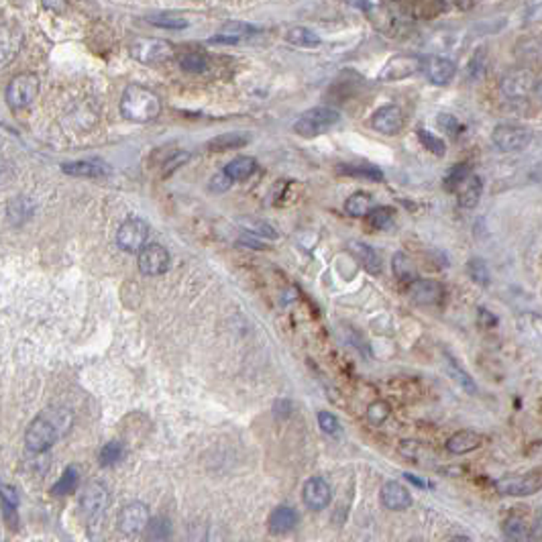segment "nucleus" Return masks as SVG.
I'll return each mask as SVG.
<instances>
[{
	"mask_svg": "<svg viewBox=\"0 0 542 542\" xmlns=\"http://www.w3.org/2000/svg\"><path fill=\"white\" fill-rule=\"evenodd\" d=\"M436 125H439V128H442L449 137H459V135L465 131V127L456 121V116H453V114L449 113L439 114V116H436Z\"/></svg>",
	"mask_w": 542,
	"mask_h": 542,
	"instance_id": "45",
	"label": "nucleus"
},
{
	"mask_svg": "<svg viewBox=\"0 0 542 542\" xmlns=\"http://www.w3.org/2000/svg\"><path fill=\"white\" fill-rule=\"evenodd\" d=\"M257 171V161L253 157H237V159H232L230 163H227V168L223 170V173L227 175L230 182H235V180H247V178H251L253 173Z\"/></svg>",
	"mask_w": 542,
	"mask_h": 542,
	"instance_id": "27",
	"label": "nucleus"
},
{
	"mask_svg": "<svg viewBox=\"0 0 542 542\" xmlns=\"http://www.w3.org/2000/svg\"><path fill=\"white\" fill-rule=\"evenodd\" d=\"M161 113V100L153 90L139 84L125 88L121 98V114L131 123H151Z\"/></svg>",
	"mask_w": 542,
	"mask_h": 542,
	"instance_id": "2",
	"label": "nucleus"
},
{
	"mask_svg": "<svg viewBox=\"0 0 542 542\" xmlns=\"http://www.w3.org/2000/svg\"><path fill=\"white\" fill-rule=\"evenodd\" d=\"M365 218L369 220V225L373 228H389L394 225V208H389V206L371 208Z\"/></svg>",
	"mask_w": 542,
	"mask_h": 542,
	"instance_id": "41",
	"label": "nucleus"
},
{
	"mask_svg": "<svg viewBox=\"0 0 542 542\" xmlns=\"http://www.w3.org/2000/svg\"><path fill=\"white\" fill-rule=\"evenodd\" d=\"M337 171L341 175L349 178H359V180H371V182H384V171L377 165L367 163V161H355V163H341L337 165Z\"/></svg>",
	"mask_w": 542,
	"mask_h": 542,
	"instance_id": "24",
	"label": "nucleus"
},
{
	"mask_svg": "<svg viewBox=\"0 0 542 542\" xmlns=\"http://www.w3.org/2000/svg\"><path fill=\"white\" fill-rule=\"evenodd\" d=\"M285 39L292 43V45H298V47H308V49H312V47H318L320 45V37L310 31V29L306 27H294L287 31V35H285Z\"/></svg>",
	"mask_w": 542,
	"mask_h": 542,
	"instance_id": "34",
	"label": "nucleus"
},
{
	"mask_svg": "<svg viewBox=\"0 0 542 542\" xmlns=\"http://www.w3.org/2000/svg\"><path fill=\"white\" fill-rule=\"evenodd\" d=\"M471 175V165L469 163H459L455 168H451L449 173L444 175V182H442V188L446 192H456L461 185L465 184V180Z\"/></svg>",
	"mask_w": 542,
	"mask_h": 542,
	"instance_id": "36",
	"label": "nucleus"
},
{
	"mask_svg": "<svg viewBox=\"0 0 542 542\" xmlns=\"http://www.w3.org/2000/svg\"><path fill=\"white\" fill-rule=\"evenodd\" d=\"M382 503L392 512H404L412 506V496L408 487H404L398 481H387L382 487Z\"/></svg>",
	"mask_w": 542,
	"mask_h": 542,
	"instance_id": "19",
	"label": "nucleus"
},
{
	"mask_svg": "<svg viewBox=\"0 0 542 542\" xmlns=\"http://www.w3.org/2000/svg\"><path fill=\"white\" fill-rule=\"evenodd\" d=\"M422 68V59L418 56H406L399 53L387 59V63L384 66V70L379 71V80L382 82H398V80H406L414 73H418Z\"/></svg>",
	"mask_w": 542,
	"mask_h": 542,
	"instance_id": "12",
	"label": "nucleus"
},
{
	"mask_svg": "<svg viewBox=\"0 0 542 542\" xmlns=\"http://www.w3.org/2000/svg\"><path fill=\"white\" fill-rule=\"evenodd\" d=\"M149 237V227L141 218H128L125 220L118 232H116V245L127 251V253H137L141 251Z\"/></svg>",
	"mask_w": 542,
	"mask_h": 542,
	"instance_id": "11",
	"label": "nucleus"
},
{
	"mask_svg": "<svg viewBox=\"0 0 542 542\" xmlns=\"http://www.w3.org/2000/svg\"><path fill=\"white\" fill-rule=\"evenodd\" d=\"M245 228L247 230H251V232H255V235H261V237H267V239H277V232H275V228L267 225L265 220H255V218H251V220H245Z\"/></svg>",
	"mask_w": 542,
	"mask_h": 542,
	"instance_id": "49",
	"label": "nucleus"
},
{
	"mask_svg": "<svg viewBox=\"0 0 542 542\" xmlns=\"http://www.w3.org/2000/svg\"><path fill=\"white\" fill-rule=\"evenodd\" d=\"M247 143H249L247 133H225V135L210 139L206 143V147H208V151H230V149L245 147Z\"/></svg>",
	"mask_w": 542,
	"mask_h": 542,
	"instance_id": "29",
	"label": "nucleus"
},
{
	"mask_svg": "<svg viewBox=\"0 0 542 542\" xmlns=\"http://www.w3.org/2000/svg\"><path fill=\"white\" fill-rule=\"evenodd\" d=\"M302 499H304L306 508H310L314 512L324 510L330 503V499H332V491H330V485L327 484V479L324 477H310L302 487Z\"/></svg>",
	"mask_w": 542,
	"mask_h": 542,
	"instance_id": "15",
	"label": "nucleus"
},
{
	"mask_svg": "<svg viewBox=\"0 0 542 542\" xmlns=\"http://www.w3.org/2000/svg\"><path fill=\"white\" fill-rule=\"evenodd\" d=\"M39 92V78L35 73H19L6 86V104L13 111L27 108Z\"/></svg>",
	"mask_w": 542,
	"mask_h": 542,
	"instance_id": "9",
	"label": "nucleus"
},
{
	"mask_svg": "<svg viewBox=\"0 0 542 542\" xmlns=\"http://www.w3.org/2000/svg\"><path fill=\"white\" fill-rule=\"evenodd\" d=\"M180 68L188 73H202L208 70V57L200 51H185L180 56Z\"/></svg>",
	"mask_w": 542,
	"mask_h": 542,
	"instance_id": "39",
	"label": "nucleus"
},
{
	"mask_svg": "<svg viewBox=\"0 0 542 542\" xmlns=\"http://www.w3.org/2000/svg\"><path fill=\"white\" fill-rule=\"evenodd\" d=\"M467 273H469V277L475 282V284H479V285L489 284V270H487V265H485L484 259H479V257H473V259H469V263H467Z\"/></svg>",
	"mask_w": 542,
	"mask_h": 542,
	"instance_id": "44",
	"label": "nucleus"
},
{
	"mask_svg": "<svg viewBox=\"0 0 542 542\" xmlns=\"http://www.w3.org/2000/svg\"><path fill=\"white\" fill-rule=\"evenodd\" d=\"M392 267H394L396 277L402 280V282H416V267H414V261L406 255V253H396L394 259H392Z\"/></svg>",
	"mask_w": 542,
	"mask_h": 542,
	"instance_id": "37",
	"label": "nucleus"
},
{
	"mask_svg": "<svg viewBox=\"0 0 542 542\" xmlns=\"http://www.w3.org/2000/svg\"><path fill=\"white\" fill-rule=\"evenodd\" d=\"M33 202L27 198V196H21V198H14L9 202L6 206V216L11 220V225L19 227V225H25L29 218L33 216Z\"/></svg>",
	"mask_w": 542,
	"mask_h": 542,
	"instance_id": "28",
	"label": "nucleus"
},
{
	"mask_svg": "<svg viewBox=\"0 0 542 542\" xmlns=\"http://www.w3.org/2000/svg\"><path fill=\"white\" fill-rule=\"evenodd\" d=\"M371 127L382 135H398L404 127V113L396 104H385L371 116Z\"/></svg>",
	"mask_w": 542,
	"mask_h": 542,
	"instance_id": "16",
	"label": "nucleus"
},
{
	"mask_svg": "<svg viewBox=\"0 0 542 542\" xmlns=\"http://www.w3.org/2000/svg\"><path fill=\"white\" fill-rule=\"evenodd\" d=\"M147 532H149V538L153 541H168L171 534V522L163 516H157L153 520H149Z\"/></svg>",
	"mask_w": 542,
	"mask_h": 542,
	"instance_id": "43",
	"label": "nucleus"
},
{
	"mask_svg": "<svg viewBox=\"0 0 542 542\" xmlns=\"http://www.w3.org/2000/svg\"><path fill=\"white\" fill-rule=\"evenodd\" d=\"M131 56L135 57L139 63L145 66H159L170 61L175 56V49L170 41L157 39V37H137L128 47Z\"/></svg>",
	"mask_w": 542,
	"mask_h": 542,
	"instance_id": "4",
	"label": "nucleus"
},
{
	"mask_svg": "<svg viewBox=\"0 0 542 542\" xmlns=\"http://www.w3.org/2000/svg\"><path fill=\"white\" fill-rule=\"evenodd\" d=\"M123 456H125V446H123V442L111 441L100 449L98 463L102 467H113V465H116Z\"/></svg>",
	"mask_w": 542,
	"mask_h": 542,
	"instance_id": "40",
	"label": "nucleus"
},
{
	"mask_svg": "<svg viewBox=\"0 0 542 542\" xmlns=\"http://www.w3.org/2000/svg\"><path fill=\"white\" fill-rule=\"evenodd\" d=\"M168 270H170V253L165 247L151 242L139 251V271L143 275H149V277L163 275Z\"/></svg>",
	"mask_w": 542,
	"mask_h": 542,
	"instance_id": "13",
	"label": "nucleus"
},
{
	"mask_svg": "<svg viewBox=\"0 0 542 542\" xmlns=\"http://www.w3.org/2000/svg\"><path fill=\"white\" fill-rule=\"evenodd\" d=\"M451 542H469V538H461V536H459V538H453Z\"/></svg>",
	"mask_w": 542,
	"mask_h": 542,
	"instance_id": "54",
	"label": "nucleus"
},
{
	"mask_svg": "<svg viewBox=\"0 0 542 542\" xmlns=\"http://www.w3.org/2000/svg\"><path fill=\"white\" fill-rule=\"evenodd\" d=\"M151 516L143 501H131L118 512V530L125 536H139L147 530Z\"/></svg>",
	"mask_w": 542,
	"mask_h": 542,
	"instance_id": "10",
	"label": "nucleus"
},
{
	"mask_svg": "<svg viewBox=\"0 0 542 542\" xmlns=\"http://www.w3.org/2000/svg\"><path fill=\"white\" fill-rule=\"evenodd\" d=\"M339 121H341V114L334 108L316 106V108H310V111L300 114V118L294 123V133L300 137L312 139V137L327 133L328 128L334 127Z\"/></svg>",
	"mask_w": 542,
	"mask_h": 542,
	"instance_id": "3",
	"label": "nucleus"
},
{
	"mask_svg": "<svg viewBox=\"0 0 542 542\" xmlns=\"http://www.w3.org/2000/svg\"><path fill=\"white\" fill-rule=\"evenodd\" d=\"M259 31H261V29L255 27V25L235 21V23H227V25L220 29L216 35H213L208 41L218 43V45H237V43H241L242 39L257 35Z\"/></svg>",
	"mask_w": 542,
	"mask_h": 542,
	"instance_id": "18",
	"label": "nucleus"
},
{
	"mask_svg": "<svg viewBox=\"0 0 542 542\" xmlns=\"http://www.w3.org/2000/svg\"><path fill=\"white\" fill-rule=\"evenodd\" d=\"M481 192H484V182H481V178L471 173L469 178L465 180V184L456 190V202H459V206H461V208H475V206L479 204Z\"/></svg>",
	"mask_w": 542,
	"mask_h": 542,
	"instance_id": "25",
	"label": "nucleus"
},
{
	"mask_svg": "<svg viewBox=\"0 0 542 542\" xmlns=\"http://www.w3.org/2000/svg\"><path fill=\"white\" fill-rule=\"evenodd\" d=\"M542 487L541 471L534 469L522 475H508L496 481V489L501 496H513V498H524V496H534Z\"/></svg>",
	"mask_w": 542,
	"mask_h": 542,
	"instance_id": "8",
	"label": "nucleus"
},
{
	"mask_svg": "<svg viewBox=\"0 0 542 542\" xmlns=\"http://www.w3.org/2000/svg\"><path fill=\"white\" fill-rule=\"evenodd\" d=\"M318 424H320V428H322L327 434H330V436L341 434V424H339V418H337L334 414L318 412Z\"/></svg>",
	"mask_w": 542,
	"mask_h": 542,
	"instance_id": "48",
	"label": "nucleus"
},
{
	"mask_svg": "<svg viewBox=\"0 0 542 542\" xmlns=\"http://www.w3.org/2000/svg\"><path fill=\"white\" fill-rule=\"evenodd\" d=\"M420 59H422V68H420V71H424L428 82H432L434 86H446L455 78L456 63L451 57L428 56L420 57Z\"/></svg>",
	"mask_w": 542,
	"mask_h": 542,
	"instance_id": "14",
	"label": "nucleus"
},
{
	"mask_svg": "<svg viewBox=\"0 0 542 542\" xmlns=\"http://www.w3.org/2000/svg\"><path fill=\"white\" fill-rule=\"evenodd\" d=\"M61 171L73 175V178H104L111 173V165L100 159H82V161H70L63 163Z\"/></svg>",
	"mask_w": 542,
	"mask_h": 542,
	"instance_id": "20",
	"label": "nucleus"
},
{
	"mask_svg": "<svg viewBox=\"0 0 542 542\" xmlns=\"http://www.w3.org/2000/svg\"><path fill=\"white\" fill-rule=\"evenodd\" d=\"M351 253L355 255V259H359V263L365 267V271H369L371 275H379L382 270H384V265H382V255L369 247V245H365V242H359L353 241L351 242Z\"/></svg>",
	"mask_w": 542,
	"mask_h": 542,
	"instance_id": "23",
	"label": "nucleus"
},
{
	"mask_svg": "<svg viewBox=\"0 0 542 542\" xmlns=\"http://www.w3.org/2000/svg\"><path fill=\"white\" fill-rule=\"evenodd\" d=\"M300 522L298 512L290 506H280L271 512L270 520H267V526H270L271 534H290L292 530H296Z\"/></svg>",
	"mask_w": 542,
	"mask_h": 542,
	"instance_id": "22",
	"label": "nucleus"
},
{
	"mask_svg": "<svg viewBox=\"0 0 542 542\" xmlns=\"http://www.w3.org/2000/svg\"><path fill=\"white\" fill-rule=\"evenodd\" d=\"M410 296H412L416 304L434 306V304H441L442 296H444V287L434 280H416L410 285Z\"/></svg>",
	"mask_w": 542,
	"mask_h": 542,
	"instance_id": "21",
	"label": "nucleus"
},
{
	"mask_svg": "<svg viewBox=\"0 0 542 542\" xmlns=\"http://www.w3.org/2000/svg\"><path fill=\"white\" fill-rule=\"evenodd\" d=\"M188 159H190V153H188V151H175L173 155L165 159L163 170H161V175H163V178L171 175V173L178 170V168L185 165V163H188Z\"/></svg>",
	"mask_w": 542,
	"mask_h": 542,
	"instance_id": "47",
	"label": "nucleus"
},
{
	"mask_svg": "<svg viewBox=\"0 0 542 542\" xmlns=\"http://www.w3.org/2000/svg\"><path fill=\"white\" fill-rule=\"evenodd\" d=\"M479 446H481V436L473 430H459L446 441V451L453 455H465Z\"/></svg>",
	"mask_w": 542,
	"mask_h": 542,
	"instance_id": "26",
	"label": "nucleus"
},
{
	"mask_svg": "<svg viewBox=\"0 0 542 542\" xmlns=\"http://www.w3.org/2000/svg\"><path fill=\"white\" fill-rule=\"evenodd\" d=\"M73 416L66 408H47L43 410L25 432V446L29 453L41 455L49 451L68 430H70Z\"/></svg>",
	"mask_w": 542,
	"mask_h": 542,
	"instance_id": "1",
	"label": "nucleus"
},
{
	"mask_svg": "<svg viewBox=\"0 0 542 542\" xmlns=\"http://www.w3.org/2000/svg\"><path fill=\"white\" fill-rule=\"evenodd\" d=\"M0 501H2V512L4 518L11 522V526H14L13 522L16 520V508H19V494L13 485L0 481Z\"/></svg>",
	"mask_w": 542,
	"mask_h": 542,
	"instance_id": "33",
	"label": "nucleus"
},
{
	"mask_svg": "<svg viewBox=\"0 0 542 542\" xmlns=\"http://www.w3.org/2000/svg\"><path fill=\"white\" fill-rule=\"evenodd\" d=\"M389 418V404L387 402H373L367 408V420L371 424H384Z\"/></svg>",
	"mask_w": 542,
	"mask_h": 542,
	"instance_id": "46",
	"label": "nucleus"
},
{
	"mask_svg": "<svg viewBox=\"0 0 542 542\" xmlns=\"http://www.w3.org/2000/svg\"><path fill=\"white\" fill-rule=\"evenodd\" d=\"M371 210V196L367 192H357L344 202V213L355 218H365Z\"/></svg>",
	"mask_w": 542,
	"mask_h": 542,
	"instance_id": "35",
	"label": "nucleus"
},
{
	"mask_svg": "<svg viewBox=\"0 0 542 542\" xmlns=\"http://www.w3.org/2000/svg\"><path fill=\"white\" fill-rule=\"evenodd\" d=\"M534 139V133L528 127L520 125H499L491 133V141L503 153H516L524 151Z\"/></svg>",
	"mask_w": 542,
	"mask_h": 542,
	"instance_id": "7",
	"label": "nucleus"
},
{
	"mask_svg": "<svg viewBox=\"0 0 542 542\" xmlns=\"http://www.w3.org/2000/svg\"><path fill=\"white\" fill-rule=\"evenodd\" d=\"M446 373H449V375L455 379V384L459 385V387H463L467 394H471V396L477 394V384L473 382V377H471L469 373L456 363V359L453 355H446Z\"/></svg>",
	"mask_w": 542,
	"mask_h": 542,
	"instance_id": "30",
	"label": "nucleus"
},
{
	"mask_svg": "<svg viewBox=\"0 0 542 542\" xmlns=\"http://www.w3.org/2000/svg\"><path fill=\"white\" fill-rule=\"evenodd\" d=\"M23 45V31L14 25H0V70L9 68Z\"/></svg>",
	"mask_w": 542,
	"mask_h": 542,
	"instance_id": "17",
	"label": "nucleus"
},
{
	"mask_svg": "<svg viewBox=\"0 0 542 542\" xmlns=\"http://www.w3.org/2000/svg\"><path fill=\"white\" fill-rule=\"evenodd\" d=\"M538 90V78L528 68L510 70L501 78V94L510 100L530 98Z\"/></svg>",
	"mask_w": 542,
	"mask_h": 542,
	"instance_id": "5",
	"label": "nucleus"
},
{
	"mask_svg": "<svg viewBox=\"0 0 542 542\" xmlns=\"http://www.w3.org/2000/svg\"><path fill=\"white\" fill-rule=\"evenodd\" d=\"M228 188H230V180L223 171L216 173L213 180H210V190H214V192H227Z\"/></svg>",
	"mask_w": 542,
	"mask_h": 542,
	"instance_id": "50",
	"label": "nucleus"
},
{
	"mask_svg": "<svg viewBox=\"0 0 542 542\" xmlns=\"http://www.w3.org/2000/svg\"><path fill=\"white\" fill-rule=\"evenodd\" d=\"M479 318L484 320L485 327H496L498 324V318L494 314H489L485 308H479Z\"/></svg>",
	"mask_w": 542,
	"mask_h": 542,
	"instance_id": "51",
	"label": "nucleus"
},
{
	"mask_svg": "<svg viewBox=\"0 0 542 542\" xmlns=\"http://www.w3.org/2000/svg\"><path fill=\"white\" fill-rule=\"evenodd\" d=\"M147 23L155 25V27L161 29H171V31H178V29L188 27V21L184 16L175 13H153L147 16Z\"/></svg>",
	"mask_w": 542,
	"mask_h": 542,
	"instance_id": "38",
	"label": "nucleus"
},
{
	"mask_svg": "<svg viewBox=\"0 0 542 542\" xmlns=\"http://www.w3.org/2000/svg\"><path fill=\"white\" fill-rule=\"evenodd\" d=\"M78 485H80V471H78L76 465H70V467H66V471L61 473V477L53 484L51 494L53 496H70V494H73L78 489Z\"/></svg>",
	"mask_w": 542,
	"mask_h": 542,
	"instance_id": "31",
	"label": "nucleus"
},
{
	"mask_svg": "<svg viewBox=\"0 0 542 542\" xmlns=\"http://www.w3.org/2000/svg\"><path fill=\"white\" fill-rule=\"evenodd\" d=\"M418 139H420V143L426 147L430 153H434V155L439 157L446 153V143L442 141L441 137H436L434 133L426 131V128H418Z\"/></svg>",
	"mask_w": 542,
	"mask_h": 542,
	"instance_id": "42",
	"label": "nucleus"
},
{
	"mask_svg": "<svg viewBox=\"0 0 542 542\" xmlns=\"http://www.w3.org/2000/svg\"><path fill=\"white\" fill-rule=\"evenodd\" d=\"M503 534L513 542H524L530 536V524L524 516L520 513H512L506 524H503Z\"/></svg>",
	"mask_w": 542,
	"mask_h": 542,
	"instance_id": "32",
	"label": "nucleus"
},
{
	"mask_svg": "<svg viewBox=\"0 0 542 542\" xmlns=\"http://www.w3.org/2000/svg\"><path fill=\"white\" fill-rule=\"evenodd\" d=\"M406 479H410V481L418 485V487H424V481H420L418 477H414V475H410V473H406Z\"/></svg>",
	"mask_w": 542,
	"mask_h": 542,
	"instance_id": "53",
	"label": "nucleus"
},
{
	"mask_svg": "<svg viewBox=\"0 0 542 542\" xmlns=\"http://www.w3.org/2000/svg\"><path fill=\"white\" fill-rule=\"evenodd\" d=\"M108 506V489L100 481H92L84 487L80 496V510L84 513L86 522L90 526H96Z\"/></svg>",
	"mask_w": 542,
	"mask_h": 542,
	"instance_id": "6",
	"label": "nucleus"
},
{
	"mask_svg": "<svg viewBox=\"0 0 542 542\" xmlns=\"http://www.w3.org/2000/svg\"><path fill=\"white\" fill-rule=\"evenodd\" d=\"M241 242H242V245H247V247H255V249H265L263 245H259V241H257V239H251V237H242Z\"/></svg>",
	"mask_w": 542,
	"mask_h": 542,
	"instance_id": "52",
	"label": "nucleus"
}]
</instances>
